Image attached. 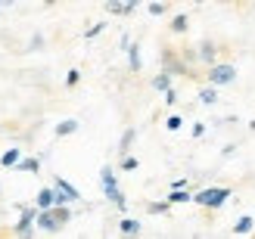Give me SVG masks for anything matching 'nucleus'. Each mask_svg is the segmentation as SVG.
<instances>
[{
    "label": "nucleus",
    "mask_w": 255,
    "mask_h": 239,
    "mask_svg": "<svg viewBox=\"0 0 255 239\" xmlns=\"http://www.w3.org/2000/svg\"><path fill=\"white\" fill-rule=\"evenodd\" d=\"M231 196H234L231 186H206V190H199L193 196V202L202 205V208H209V211H218V208H224V202Z\"/></svg>",
    "instance_id": "1"
},
{
    "label": "nucleus",
    "mask_w": 255,
    "mask_h": 239,
    "mask_svg": "<svg viewBox=\"0 0 255 239\" xmlns=\"http://www.w3.org/2000/svg\"><path fill=\"white\" fill-rule=\"evenodd\" d=\"M206 81H209V87H227V84H234L237 81V66L234 62H215V66L206 72Z\"/></svg>",
    "instance_id": "2"
},
{
    "label": "nucleus",
    "mask_w": 255,
    "mask_h": 239,
    "mask_svg": "<svg viewBox=\"0 0 255 239\" xmlns=\"http://www.w3.org/2000/svg\"><path fill=\"white\" fill-rule=\"evenodd\" d=\"M34 221H37V208L34 205H19V221L12 233L16 239H34Z\"/></svg>",
    "instance_id": "3"
},
{
    "label": "nucleus",
    "mask_w": 255,
    "mask_h": 239,
    "mask_svg": "<svg viewBox=\"0 0 255 239\" xmlns=\"http://www.w3.org/2000/svg\"><path fill=\"white\" fill-rule=\"evenodd\" d=\"M162 72H165V75H171V78H177V75H190L187 62H184L181 53H177V50H171V47H165V50H162Z\"/></svg>",
    "instance_id": "4"
},
{
    "label": "nucleus",
    "mask_w": 255,
    "mask_h": 239,
    "mask_svg": "<svg viewBox=\"0 0 255 239\" xmlns=\"http://www.w3.org/2000/svg\"><path fill=\"white\" fill-rule=\"evenodd\" d=\"M53 190H56V205H72V202H78V199H81V193L75 190L66 177H56L53 180Z\"/></svg>",
    "instance_id": "5"
},
{
    "label": "nucleus",
    "mask_w": 255,
    "mask_h": 239,
    "mask_svg": "<svg viewBox=\"0 0 255 239\" xmlns=\"http://www.w3.org/2000/svg\"><path fill=\"white\" fill-rule=\"evenodd\" d=\"M34 208H37V211H53V208H56V190H53V186H44V190H37V196H34Z\"/></svg>",
    "instance_id": "6"
},
{
    "label": "nucleus",
    "mask_w": 255,
    "mask_h": 239,
    "mask_svg": "<svg viewBox=\"0 0 255 239\" xmlns=\"http://www.w3.org/2000/svg\"><path fill=\"white\" fill-rule=\"evenodd\" d=\"M196 53H199V62H206V66L212 69L215 62H218V44H215V41H209V37H206V41H199Z\"/></svg>",
    "instance_id": "7"
},
{
    "label": "nucleus",
    "mask_w": 255,
    "mask_h": 239,
    "mask_svg": "<svg viewBox=\"0 0 255 239\" xmlns=\"http://www.w3.org/2000/svg\"><path fill=\"white\" fill-rule=\"evenodd\" d=\"M34 227H37V230H44V233H59V230H62L59 224H56V218H53V211H37Z\"/></svg>",
    "instance_id": "8"
},
{
    "label": "nucleus",
    "mask_w": 255,
    "mask_h": 239,
    "mask_svg": "<svg viewBox=\"0 0 255 239\" xmlns=\"http://www.w3.org/2000/svg\"><path fill=\"white\" fill-rule=\"evenodd\" d=\"M100 186H103V193H116L119 190V180H116V171H112L109 165H103V171H100Z\"/></svg>",
    "instance_id": "9"
},
{
    "label": "nucleus",
    "mask_w": 255,
    "mask_h": 239,
    "mask_svg": "<svg viewBox=\"0 0 255 239\" xmlns=\"http://www.w3.org/2000/svg\"><path fill=\"white\" fill-rule=\"evenodd\" d=\"M252 233H255V218H252V215L237 218V224H234V236H252Z\"/></svg>",
    "instance_id": "10"
},
{
    "label": "nucleus",
    "mask_w": 255,
    "mask_h": 239,
    "mask_svg": "<svg viewBox=\"0 0 255 239\" xmlns=\"http://www.w3.org/2000/svg\"><path fill=\"white\" fill-rule=\"evenodd\" d=\"M134 140H137V131H134V128H128V131L122 134V140H119V153H122V159H125V156H131Z\"/></svg>",
    "instance_id": "11"
},
{
    "label": "nucleus",
    "mask_w": 255,
    "mask_h": 239,
    "mask_svg": "<svg viewBox=\"0 0 255 239\" xmlns=\"http://www.w3.org/2000/svg\"><path fill=\"white\" fill-rule=\"evenodd\" d=\"M16 171H22V174H37L41 171V159H34V156H25L19 165H16Z\"/></svg>",
    "instance_id": "12"
},
{
    "label": "nucleus",
    "mask_w": 255,
    "mask_h": 239,
    "mask_svg": "<svg viewBox=\"0 0 255 239\" xmlns=\"http://www.w3.org/2000/svg\"><path fill=\"white\" fill-rule=\"evenodd\" d=\"M22 159H25V156H22V149H6V153L0 156V165H3V168H16Z\"/></svg>",
    "instance_id": "13"
},
{
    "label": "nucleus",
    "mask_w": 255,
    "mask_h": 239,
    "mask_svg": "<svg viewBox=\"0 0 255 239\" xmlns=\"http://www.w3.org/2000/svg\"><path fill=\"white\" fill-rule=\"evenodd\" d=\"M125 53H128V66H131V72H140V66H143V59H140V44H131Z\"/></svg>",
    "instance_id": "14"
},
{
    "label": "nucleus",
    "mask_w": 255,
    "mask_h": 239,
    "mask_svg": "<svg viewBox=\"0 0 255 239\" xmlns=\"http://www.w3.org/2000/svg\"><path fill=\"white\" fill-rule=\"evenodd\" d=\"M171 81H174L171 75H165V72H159L156 78H152V90H159V93H168V90H171Z\"/></svg>",
    "instance_id": "15"
},
{
    "label": "nucleus",
    "mask_w": 255,
    "mask_h": 239,
    "mask_svg": "<svg viewBox=\"0 0 255 239\" xmlns=\"http://www.w3.org/2000/svg\"><path fill=\"white\" fill-rule=\"evenodd\" d=\"M119 230H122V236H137V233H140V221L122 218V221H119Z\"/></svg>",
    "instance_id": "16"
},
{
    "label": "nucleus",
    "mask_w": 255,
    "mask_h": 239,
    "mask_svg": "<svg viewBox=\"0 0 255 239\" xmlns=\"http://www.w3.org/2000/svg\"><path fill=\"white\" fill-rule=\"evenodd\" d=\"M165 202H168V205H184V202H193V193H187V190H171Z\"/></svg>",
    "instance_id": "17"
},
{
    "label": "nucleus",
    "mask_w": 255,
    "mask_h": 239,
    "mask_svg": "<svg viewBox=\"0 0 255 239\" xmlns=\"http://www.w3.org/2000/svg\"><path fill=\"white\" fill-rule=\"evenodd\" d=\"M78 128H81V124L75 121V118H66V121H59V124H56V137H72Z\"/></svg>",
    "instance_id": "18"
},
{
    "label": "nucleus",
    "mask_w": 255,
    "mask_h": 239,
    "mask_svg": "<svg viewBox=\"0 0 255 239\" xmlns=\"http://www.w3.org/2000/svg\"><path fill=\"white\" fill-rule=\"evenodd\" d=\"M199 103L202 106H215V103H218V90H215V87H199Z\"/></svg>",
    "instance_id": "19"
},
{
    "label": "nucleus",
    "mask_w": 255,
    "mask_h": 239,
    "mask_svg": "<svg viewBox=\"0 0 255 239\" xmlns=\"http://www.w3.org/2000/svg\"><path fill=\"white\" fill-rule=\"evenodd\" d=\"M168 28H171V31H174V34H184V31H187V28H190V19H187V16H184V12H177V16H174V19H171V25H168Z\"/></svg>",
    "instance_id": "20"
},
{
    "label": "nucleus",
    "mask_w": 255,
    "mask_h": 239,
    "mask_svg": "<svg viewBox=\"0 0 255 239\" xmlns=\"http://www.w3.org/2000/svg\"><path fill=\"white\" fill-rule=\"evenodd\" d=\"M53 218H56L59 227H66V224L72 221V208H69V205H56V208H53Z\"/></svg>",
    "instance_id": "21"
},
{
    "label": "nucleus",
    "mask_w": 255,
    "mask_h": 239,
    "mask_svg": "<svg viewBox=\"0 0 255 239\" xmlns=\"http://www.w3.org/2000/svg\"><path fill=\"white\" fill-rule=\"evenodd\" d=\"M181 59L187 62V69H190V66H196V62H199V53H196V47H184V50H181Z\"/></svg>",
    "instance_id": "22"
},
{
    "label": "nucleus",
    "mask_w": 255,
    "mask_h": 239,
    "mask_svg": "<svg viewBox=\"0 0 255 239\" xmlns=\"http://www.w3.org/2000/svg\"><path fill=\"white\" fill-rule=\"evenodd\" d=\"M165 128H168L171 134L181 131V128H184V118H181V115H168V118H165Z\"/></svg>",
    "instance_id": "23"
},
{
    "label": "nucleus",
    "mask_w": 255,
    "mask_h": 239,
    "mask_svg": "<svg viewBox=\"0 0 255 239\" xmlns=\"http://www.w3.org/2000/svg\"><path fill=\"white\" fill-rule=\"evenodd\" d=\"M168 208H171L168 202H149V205H146L149 215H168Z\"/></svg>",
    "instance_id": "24"
},
{
    "label": "nucleus",
    "mask_w": 255,
    "mask_h": 239,
    "mask_svg": "<svg viewBox=\"0 0 255 239\" xmlns=\"http://www.w3.org/2000/svg\"><path fill=\"white\" fill-rule=\"evenodd\" d=\"M106 12H112V16H128L125 3H119V0H109V3H106Z\"/></svg>",
    "instance_id": "25"
},
{
    "label": "nucleus",
    "mask_w": 255,
    "mask_h": 239,
    "mask_svg": "<svg viewBox=\"0 0 255 239\" xmlns=\"http://www.w3.org/2000/svg\"><path fill=\"white\" fill-rule=\"evenodd\" d=\"M103 28H106V22H97V25H91V28L84 31V41H94L97 34H103Z\"/></svg>",
    "instance_id": "26"
},
{
    "label": "nucleus",
    "mask_w": 255,
    "mask_h": 239,
    "mask_svg": "<svg viewBox=\"0 0 255 239\" xmlns=\"http://www.w3.org/2000/svg\"><path fill=\"white\" fill-rule=\"evenodd\" d=\"M78 84H81V72L72 69V72L66 75V87H78Z\"/></svg>",
    "instance_id": "27"
},
{
    "label": "nucleus",
    "mask_w": 255,
    "mask_h": 239,
    "mask_svg": "<svg viewBox=\"0 0 255 239\" xmlns=\"http://www.w3.org/2000/svg\"><path fill=\"white\" fill-rule=\"evenodd\" d=\"M137 168H140V161H137L134 156H125V159H122V171H137Z\"/></svg>",
    "instance_id": "28"
},
{
    "label": "nucleus",
    "mask_w": 255,
    "mask_h": 239,
    "mask_svg": "<svg viewBox=\"0 0 255 239\" xmlns=\"http://www.w3.org/2000/svg\"><path fill=\"white\" fill-rule=\"evenodd\" d=\"M146 9H149V16H165V9H168V6H165V3H149Z\"/></svg>",
    "instance_id": "29"
},
{
    "label": "nucleus",
    "mask_w": 255,
    "mask_h": 239,
    "mask_svg": "<svg viewBox=\"0 0 255 239\" xmlns=\"http://www.w3.org/2000/svg\"><path fill=\"white\" fill-rule=\"evenodd\" d=\"M190 134H193V137H196V140H199V137H202V134H206V121H196V124H193V128H190Z\"/></svg>",
    "instance_id": "30"
},
{
    "label": "nucleus",
    "mask_w": 255,
    "mask_h": 239,
    "mask_svg": "<svg viewBox=\"0 0 255 239\" xmlns=\"http://www.w3.org/2000/svg\"><path fill=\"white\" fill-rule=\"evenodd\" d=\"M37 47H44V34H34L28 41V50H37Z\"/></svg>",
    "instance_id": "31"
},
{
    "label": "nucleus",
    "mask_w": 255,
    "mask_h": 239,
    "mask_svg": "<svg viewBox=\"0 0 255 239\" xmlns=\"http://www.w3.org/2000/svg\"><path fill=\"white\" fill-rule=\"evenodd\" d=\"M165 103H168V106H174V103H177V90H174V87H171L168 93H165Z\"/></svg>",
    "instance_id": "32"
},
{
    "label": "nucleus",
    "mask_w": 255,
    "mask_h": 239,
    "mask_svg": "<svg viewBox=\"0 0 255 239\" xmlns=\"http://www.w3.org/2000/svg\"><path fill=\"white\" fill-rule=\"evenodd\" d=\"M234 149H237V146H234V143H227V146H224V149H221V156H224V159H231V156H234Z\"/></svg>",
    "instance_id": "33"
},
{
    "label": "nucleus",
    "mask_w": 255,
    "mask_h": 239,
    "mask_svg": "<svg viewBox=\"0 0 255 239\" xmlns=\"http://www.w3.org/2000/svg\"><path fill=\"white\" fill-rule=\"evenodd\" d=\"M171 190H187V180H184V177H181V180H174V183H171Z\"/></svg>",
    "instance_id": "34"
},
{
    "label": "nucleus",
    "mask_w": 255,
    "mask_h": 239,
    "mask_svg": "<svg viewBox=\"0 0 255 239\" xmlns=\"http://www.w3.org/2000/svg\"><path fill=\"white\" fill-rule=\"evenodd\" d=\"M0 6H6V3H3V0H0Z\"/></svg>",
    "instance_id": "35"
},
{
    "label": "nucleus",
    "mask_w": 255,
    "mask_h": 239,
    "mask_svg": "<svg viewBox=\"0 0 255 239\" xmlns=\"http://www.w3.org/2000/svg\"><path fill=\"white\" fill-rule=\"evenodd\" d=\"M252 239H255V233H252Z\"/></svg>",
    "instance_id": "36"
}]
</instances>
